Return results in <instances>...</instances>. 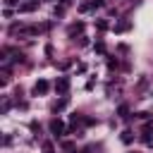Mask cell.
Wrapping results in <instances>:
<instances>
[{
  "label": "cell",
  "mask_w": 153,
  "mask_h": 153,
  "mask_svg": "<svg viewBox=\"0 0 153 153\" xmlns=\"http://www.w3.org/2000/svg\"><path fill=\"white\" fill-rule=\"evenodd\" d=\"M33 91H36V93H45V91H48V81H43V79H41V81L33 86Z\"/></svg>",
  "instance_id": "1"
},
{
  "label": "cell",
  "mask_w": 153,
  "mask_h": 153,
  "mask_svg": "<svg viewBox=\"0 0 153 153\" xmlns=\"http://www.w3.org/2000/svg\"><path fill=\"white\" fill-rule=\"evenodd\" d=\"M67 86H69V81H67V79H60V81L55 84V88H57V91H62V93L67 91Z\"/></svg>",
  "instance_id": "2"
},
{
  "label": "cell",
  "mask_w": 153,
  "mask_h": 153,
  "mask_svg": "<svg viewBox=\"0 0 153 153\" xmlns=\"http://www.w3.org/2000/svg\"><path fill=\"white\" fill-rule=\"evenodd\" d=\"M33 7H36V2H26V5H22L19 10H22V12H31Z\"/></svg>",
  "instance_id": "3"
},
{
  "label": "cell",
  "mask_w": 153,
  "mask_h": 153,
  "mask_svg": "<svg viewBox=\"0 0 153 153\" xmlns=\"http://www.w3.org/2000/svg\"><path fill=\"white\" fill-rule=\"evenodd\" d=\"M53 131L60 136V134H62V122H53Z\"/></svg>",
  "instance_id": "4"
}]
</instances>
